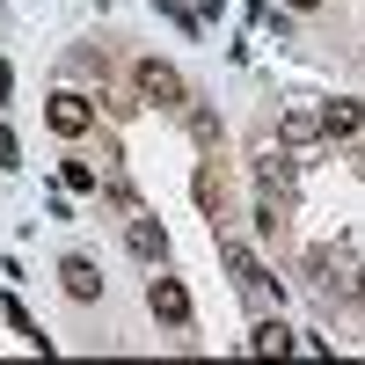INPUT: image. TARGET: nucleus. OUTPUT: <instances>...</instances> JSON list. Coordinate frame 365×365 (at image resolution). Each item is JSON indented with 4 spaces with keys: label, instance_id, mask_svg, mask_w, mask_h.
Returning a JSON list of instances; mask_svg holds the SVG:
<instances>
[{
    "label": "nucleus",
    "instance_id": "nucleus-1",
    "mask_svg": "<svg viewBox=\"0 0 365 365\" xmlns=\"http://www.w3.org/2000/svg\"><path fill=\"white\" fill-rule=\"evenodd\" d=\"M44 117H51V132H58V139H81L88 125H96V103L73 96V88H58V96L44 103Z\"/></svg>",
    "mask_w": 365,
    "mask_h": 365
},
{
    "label": "nucleus",
    "instance_id": "nucleus-2",
    "mask_svg": "<svg viewBox=\"0 0 365 365\" xmlns=\"http://www.w3.org/2000/svg\"><path fill=\"white\" fill-rule=\"evenodd\" d=\"M146 307H154V322L182 329V322H190V285H182V278H154V285H146Z\"/></svg>",
    "mask_w": 365,
    "mask_h": 365
},
{
    "label": "nucleus",
    "instance_id": "nucleus-3",
    "mask_svg": "<svg viewBox=\"0 0 365 365\" xmlns=\"http://www.w3.org/2000/svg\"><path fill=\"white\" fill-rule=\"evenodd\" d=\"M58 285H66V299L88 307V299H103V270L88 263V256H66V263H58Z\"/></svg>",
    "mask_w": 365,
    "mask_h": 365
},
{
    "label": "nucleus",
    "instance_id": "nucleus-4",
    "mask_svg": "<svg viewBox=\"0 0 365 365\" xmlns=\"http://www.w3.org/2000/svg\"><path fill=\"white\" fill-rule=\"evenodd\" d=\"M139 88H146L154 103H182V73L161 66V58H139Z\"/></svg>",
    "mask_w": 365,
    "mask_h": 365
},
{
    "label": "nucleus",
    "instance_id": "nucleus-5",
    "mask_svg": "<svg viewBox=\"0 0 365 365\" xmlns=\"http://www.w3.org/2000/svg\"><path fill=\"white\" fill-rule=\"evenodd\" d=\"M249 351H256V358H285V351H292V329H285V322H256V329H249Z\"/></svg>",
    "mask_w": 365,
    "mask_h": 365
},
{
    "label": "nucleus",
    "instance_id": "nucleus-6",
    "mask_svg": "<svg viewBox=\"0 0 365 365\" xmlns=\"http://www.w3.org/2000/svg\"><path fill=\"white\" fill-rule=\"evenodd\" d=\"M358 125H365V103H329V110H322V132H329V139H351Z\"/></svg>",
    "mask_w": 365,
    "mask_h": 365
},
{
    "label": "nucleus",
    "instance_id": "nucleus-7",
    "mask_svg": "<svg viewBox=\"0 0 365 365\" xmlns=\"http://www.w3.org/2000/svg\"><path fill=\"white\" fill-rule=\"evenodd\" d=\"M132 256H146V263H161V256H168L161 220H132Z\"/></svg>",
    "mask_w": 365,
    "mask_h": 365
},
{
    "label": "nucleus",
    "instance_id": "nucleus-8",
    "mask_svg": "<svg viewBox=\"0 0 365 365\" xmlns=\"http://www.w3.org/2000/svg\"><path fill=\"white\" fill-rule=\"evenodd\" d=\"M314 132H322V110H292L285 125H278V139H285V146H299V139H314Z\"/></svg>",
    "mask_w": 365,
    "mask_h": 365
},
{
    "label": "nucleus",
    "instance_id": "nucleus-9",
    "mask_svg": "<svg viewBox=\"0 0 365 365\" xmlns=\"http://www.w3.org/2000/svg\"><path fill=\"white\" fill-rule=\"evenodd\" d=\"M58 182H66V190H96V161H66V168H58Z\"/></svg>",
    "mask_w": 365,
    "mask_h": 365
},
{
    "label": "nucleus",
    "instance_id": "nucleus-10",
    "mask_svg": "<svg viewBox=\"0 0 365 365\" xmlns=\"http://www.w3.org/2000/svg\"><path fill=\"white\" fill-rule=\"evenodd\" d=\"M15 161H22V146H15V132H8V125H0V168H15Z\"/></svg>",
    "mask_w": 365,
    "mask_h": 365
},
{
    "label": "nucleus",
    "instance_id": "nucleus-11",
    "mask_svg": "<svg viewBox=\"0 0 365 365\" xmlns=\"http://www.w3.org/2000/svg\"><path fill=\"white\" fill-rule=\"evenodd\" d=\"M220 8H227V0H190V15H197V22H212Z\"/></svg>",
    "mask_w": 365,
    "mask_h": 365
},
{
    "label": "nucleus",
    "instance_id": "nucleus-12",
    "mask_svg": "<svg viewBox=\"0 0 365 365\" xmlns=\"http://www.w3.org/2000/svg\"><path fill=\"white\" fill-rule=\"evenodd\" d=\"M15 96V66H8V58H0V103H8Z\"/></svg>",
    "mask_w": 365,
    "mask_h": 365
},
{
    "label": "nucleus",
    "instance_id": "nucleus-13",
    "mask_svg": "<svg viewBox=\"0 0 365 365\" xmlns=\"http://www.w3.org/2000/svg\"><path fill=\"white\" fill-rule=\"evenodd\" d=\"M285 8H322V0H285Z\"/></svg>",
    "mask_w": 365,
    "mask_h": 365
},
{
    "label": "nucleus",
    "instance_id": "nucleus-14",
    "mask_svg": "<svg viewBox=\"0 0 365 365\" xmlns=\"http://www.w3.org/2000/svg\"><path fill=\"white\" fill-rule=\"evenodd\" d=\"M358 299H365V270H358Z\"/></svg>",
    "mask_w": 365,
    "mask_h": 365
}]
</instances>
